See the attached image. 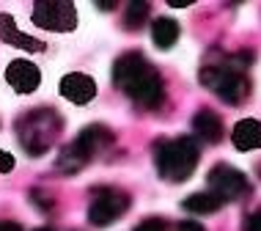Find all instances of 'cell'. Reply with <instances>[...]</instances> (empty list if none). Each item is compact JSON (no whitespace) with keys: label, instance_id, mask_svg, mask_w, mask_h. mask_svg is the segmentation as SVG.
<instances>
[{"label":"cell","instance_id":"obj_1","mask_svg":"<svg viewBox=\"0 0 261 231\" xmlns=\"http://www.w3.org/2000/svg\"><path fill=\"white\" fill-rule=\"evenodd\" d=\"M28 19L47 33H72L80 17H77L74 3H66V0H47V3H33L31 11H28Z\"/></svg>","mask_w":261,"mask_h":231},{"label":"cell","instance_id":"obj_2","mask_svg":"<svg viewBox=\"0 0 261 231\" xmlns=\"http://www.w3.org/2000/svg\"><path fill=\"white\" fill-rule=\"evenodd\" d=\"M157 168L162 176L171 182H181L185 176H190L195 168V143L190 138L162 143L157 151Z\"/></svg>","mask_w":261,"mask_h":231},{"label":"cell","instance_id":"obj_3","mask_svg":"<svg viewBox=\"0 0 261 231\" xmlns=\"http://www.w3.org/2000/svg\"><path fill=\"white\" fill-rule=\"evenodd\" d=\"M3 83L11 94L17 96H31L36 94L39 86H41V69L33 64L31 58L25 55H17V58L6 61L3 66Z\"/></svg>","mask_w":261,"mask_h":231},{"label":"cell","instance_id":"obj_4","mask_svg":"<svg viewBox=\"0 0 261 231\" xmlns=\"http://www.w3.org/2000/svg\"><path fill=\"white\" fill-rule=\"evenodd\" d=\"M58 94L74 108H86L96 99V80L86 72H69L61 77Z\"/></svg>","mask_w":261,"mask_h":231},{"label":"cell","instance_id":"obj_5","mask_svg":"<svg viewBox=\"0 0 261 231\" xmlns=\"http://www.w3.org/2000/svg\"><path fill=\"white\" fill-rule=\"evenodd\" d=\"M0 44L3 47H14V50H25V53H44L47 44L36 36H31V33H25L22 28H19L17 17L9 11L0 14Z\"/></svg>","mask_w":261,"mask_h":231},{"label":"cell","instance_id":"obj_6","mask_svg":"<svg viewBox=\"0 0 261 231\" xmlns=\"http://www.w3.org/2000/svg\"><path fill=\"white\" fill-rule=\"evenodd\" d=\"M209 187L215 195H220L223 201L234 198V195L245 193V187H248V182H245V176L239 171H234V168L228 165H217L215 171L209 173Z\"/></svg>","mask_w":261,"mask_h":231},{"label":"cell","instance_id":"obj_7","mask_svg":"<svg viewBox=\"0 0 261 231\" xmlns=\"http://www.w3.org/2000/svg\"><path fill=\"white\" fill-rule=\"evenodd\" d=\"M126 88H129V94L143 105H157L162 99V80L154 72H149V69H146L143 74H138Z\"/></svg>","mask_w":261,"mask_h":231},{"label":"cell","instance_id":"obj_8","mask_svg":"<svg viewBox=\"0 0 261 231\" xmlns=\"http://www.w3.org/2000/svg\"><path fill=\"white\" fill-rule=\"evenodd\" d=\"M234 146L242 151H250V149H261V124L256 118H245L234 127Z\"/></svg>","mask_w":261,"mask_h":231},{"label":"cell","instance_id":"obj_9","mask_svg":"<svg viewBox=\"0 0 261 231\" xmlns=\"http://www.w3.org/2000/svg\"><path fill=\"white\" fill-rule=\"evenodd\" d=\"M193 127H195V132H198L203 141H209V143L220 141V135H223V121L215 113H209V110H203L201 116H195Z\"/></svg>","mask_w":261,"mask_h":231},{"label":"cell","instance_id":"obj_10","mask_svg":"<svg viewBox=\"0 0 261 231\" xmlns=\"http://www.w3.org/2000/svg\"><path fill=\"white\" fill-rule=\"evenodd\" d=\"M223 204L225 201L220 198V195H215V193H195V195H190V198L185 201V207L190 209V212H201V215L217 212Z\"/></svg>","mask_w":261,"mask_h":231},{"label":"cell","instance_id":"obj_11","mask_svg":"<svg viewBox=\"0 0 261 231\" xmlns=\"http://www.w3.org/2000/svg\"><path fill=\"white\" fill-rule=\"evenodd\" d=\"M143 72H146V66H143V61H140V55H126V58L118 61L116 77H118L121 86H129V83L135 80L138 74H143Z\"/></svg>","mask_w":261,"mask_h":231},{"label":"cell","instance_id":"obj_12","mask_svg":"<svg viewBox=\"0 0 261 231\" xmlns=\"http://www.w3.org/2000/svg\"><path fill=\"white\" fill-rule=\"evenodd\" d=\"M151 36L160 47H171L173 41L179 39V25H176L173 19H157L151 28Z\"/></svg>","mask_w":261,"mask_h":231},{"label":"cell","instance_id":"obj_13","mask_svg":"<svg viewBox=\"0 0 261 231\" xmlns=\"http://www.w3.org/2000/svg\"><path fill=\"white\" fill-rule=\"evenodd\" d=\"M14 168V157H11V151H6L3 146H0V173H9Z\"/></svg>","mask_w":261,"mask_h":231},{"label":"cell","instance_id":"obj_14","mask_svg":"<svg viewBox=\"0 0 261 231\" xmlns=\"http://www.w3.org/2000/svg\"><path fill=\"white\" fill-rule=\"evenodd\" d=\"M135 231H165V223L162 220H149V223H143V226L135 228Z\"/></svg>","mask_w":261,"mask_h":231},{"label":"cell","instance_id":"obj_15","mask_svg":"<svg viewBox=\"0 0 261 231\" xmlns=\"http://www.w3.org/2000/svg\"><path fill=\"white\" fill-rule=\"evenodd\" d=\"M179 231H203V226H201V223L187 220V223H181V226H179Z\"/></svg>","mask_w":261,"mask_h":231},{"label":"cell","instance_id":"obj_16","mask_svg":"<svg viewBox=\"0 0 261 231\" xmlns=\"http://www.w3.org/2000/svg\"><path fill=\"white\" fill-rule=\"evenodd\" d=\"M248 231H261V212H258L256 218L250 220V226H248Z\"/></svg>","mask_w":261,"mask_h":231},{"label":"cell","instance_id":"obj_17","mask_svg":"<svg viewBox=\"0 0 261 231\" xmlns=\"http://www.w3.org/2000/svg\"><path fill=\"white\" fill-rule=\"evenodd\" d=\"M190 3H193V0H168V6H173V9H185Z\"/></svg>","mask_w":261,"mask_h":231}]
</instances>
